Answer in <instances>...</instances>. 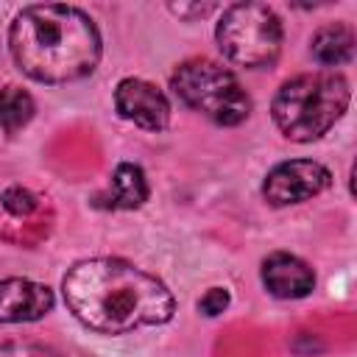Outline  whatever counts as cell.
<instances>
[{"mask_svg": "<svg viewBox=\"0 0 357 357\" xmlns=\"http://www.w3.org/2000/svg\"><path fill=\"white\" fill-rule=\"evenodd\" d=\"M226 307H229V290H226V287H209V290L201 296V301H198V310H201L206 318L220 315Z\"/></svg>", "mask_w": 357, "mask_h": 357, "instance_id": "9a60e30c", "label": "cell"}, {"mask_svg": "<svg viewBox=\"0 0 357 357\" xmlns=\"http://www.w3.org/2000/svg\"><path fill=\"white\" fill-rule=\"evenodd\" d=\"M329 181H332V173L321 162L290 159L268 170L262 181V195L271 206H290V204L315 198L329 187Z\"/></svg>", "mask_w": 357, "mask_h": 357, "instance_id": "8992f818", "label": "cell"}, {"mask_svg": "<svg viewBox=\"0 0 357 357\" xmlns=\"http://www.w3.org/2000/svg\"><path fill=\"white\" fill-rule=\"evenodd\" d=\"M8 50L17 67L39 84H67L95 73L100 31L75 6L45 3L22 8L8 28Z\"/></svg>", "mask_w": 357, "mask_h": 357, "instance_id": "7a4b0ae2", "label": "cell"}, {"mask_svg": "<svg viewBox=\"0 0 357 357\" xmlns=\"http://www.w3.org/2000/svg\"><path fill=\"white\" fill-rule=\"evenodd\" d=\"M310 53L324 67H340V64L351 61V56H354V31L343 22L324 25L315 31V36L310 42Z\"/></svg>", "mask_w": 357, "mask_h": 357, "instance_id": "30bf717a", "label": "cell"}, {"mask_svg": "<svg viewBox=\"0 0 357 357\" xmlns=\"http://www.w3.org/2000/svg\"><path fill=\"white\" fill-rule=\"evenodd\" d=\"M33 112H36V103L22 86L8 84L0 89V128L6 134H17L20 128H25Z\"/></svg>", "mask_w": 357, "mask_h": 357, "instance_id": "7c38bea8", "label": "cell"}, {"mask_svg": "<svg viewBox=\"0 0 357 357\" xmlns=\"http://www.w3.org/2000/svg\"><path fill=\"white\" fill-rule=\"evenodd\" d=\"M215 39L231 64L259 70L279 59L282 22L265 3H234L223 8Z\"/></svg>", "mask_w": 357, "mask_h": 357, "instance_id": "5b68a950", "label": "cell"}, {"mask_svg": "<svg viewBox=\"0 0 357 357\" xmlns=\"http://www.w3.org/2000/svg\"><path fill=\"white\" fill-rule=\"evenodd\" d=\"M148 201V181L139 165L123 162L112 173V187L106 195V206L112 209H137Z\"/></svg>", "mask_w": 357, "mask_h": 357, "instance_id": "8fae6325", "label": "cell"}, {"mask_svg": "<svg viewBox=\"0 0 357 357\" xmlns=\"http://www.w3.org/2000/svg\"><path fill=\"white\" fill-rule=\"evenodd\" d=\"M262 284L276 298H304L315 290V271L296 254L273 251L262 259Z\"/></svg>", "mask_w": 357, "mask_h": 357, "instance_id": "9c48e42d", "label": "cell"}, {"mask_svg": "<svg viewBox=\"0 0 357 357\" xmlns=\"http://www.w3.org/2000/svg\"><path fill=\"white\" fill-rule=\"evenodd\" d=\"M114 109L123 120L145 128L162 131L170 123V103L159 86L142 78H123L114 89Z\"/></svg>", "mask_w": 357, "mask_h": 357, "instance_id": "52a82bcc", "label": "cell"}, {"mask_svg": "<svg viewBox=\"0 0 357 357\" xmlns=\"http://www.w3.org/2000/svg\"><path fill=\"white\" fill-rule=\"evenodd\" d=\"M70 312L100 335H126L139 326H159L173 318L176 301L165 282L117 257L75 262L64 282Z\"/></svg>", "mask_w": 357, "mask_h": 357, "instance_id": "6da1fadb", "label": "cell"}, {"mask_svg": "<svg viewBox=\"0 0 357 357\" xmlns=\"http://www.w3.org/2000/svg\"><path fill=\"white\" fill-rule=\"evenodd\" d=\"M351 89L340 73H304L284 81L273 98V123L293 142L324 137L349 109Z\"/></svg>", "mask_w": 357, "mask_h": 357, "instance_id": "3957f363", "label": "cell"}, {"mask_svg": "<svg viewBox=\"0 0 357 357\" xmlns=\"http://www.w3.org/2000/svg\"><path fill=\"white\" fill-rule=\"evenodd\" d=\"M0 357H59V354L47 346H39V343L11 340V343H0Z\"/></svg>", "mask_w": 357, "mask_h": 357, "instance_id": "5bb4252c", "label": "cell"}, {"mask_svg": "<svg viewBox=\"0 0 357 357\" xmlns=\"http://www.w3.org/2000/svg\"><path fill=\"white\" fill-rule=\"evenodd\" d=\"M173 92L218 126H240L251 114V98L223 64L212 59H187L170 78Z\"/></svg>", "mask_w": 357, "mask_h": 357, "instance_id": "277c9868", "label": "cell"}, {"mask_svg": "<svg viewBox=\"0 0 357 357\" xmlns=\"http://www.w3.org/2000/svg\"><path fill=\"white\" fill-rule=\"evenodd\" d=\"M167 8H170L176 17H181V20H201V17L212 14L218 6H215V3H170Z\"/></svg>", "mask_w": 357, "mask_h": 357, "instance_id": "2e32d148", "label": "cell"}, {"mask_svg": "<svg viewBox=\"0 0 357 357\" xmlns=\"http://www.w3.org/2000/svg\"><path fill=\"white\" fill-rule=\"evenodd\" d=\"M53 310V290L33 279H0V324L39 321Z\"/></svg>", "mask_w": 357, "mask_h": 357, "instance_id": "ba28073f", "label": "cell"}, {"mask_svg": "<svg viewBox=\"0 0 357 357\" xmlns=\"http://www.w3.org/2000/svg\"><path fill=\"white\" fill-rule=\"evenodd\" d=\"M42 206V198L33 195L31 190H22V187H11L0 195V212L6 218H17V220H28L39 212Z\"/></svg>", "mask_w": 357, "mask_h": 357, "instance_id": "4fadbf2b", "label": "cell"}]
</instances>
